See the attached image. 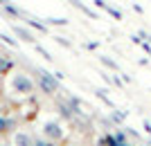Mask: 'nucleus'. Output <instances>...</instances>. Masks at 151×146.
Instances as JSON below:
<instances>
[{
	"label": "nucleus",
	"instance_id": "obj_1",
	"mask_svg": "<svg viewBox=\"0 0 151 146\" xmlns=\"http://www.w3.org/2000/svg\"><path fill=\"white\" fill-rule=\"evenodd\" d=\"M34 74H36V85L41 88V92H45V95H57L59 92V79L54 74L45 70H36V68H34Z\"/></svg>",
	"mask_w": 151,
	"mask_h": 146
},
{
	"label": "nucleus",
	"instance_id": "obj_2",
	"mask_svg": "<svg viewBox=\"0 0 151 146\" xmlns=\"http://www.w3.org/2000/svg\"><path fill=\"white\" fill-rule=\"evenodd\" d=\"M12 90L14 92H18V95H32L34 90H36V83H34V79H32L29 74H25V72H16V74L12 76Z\"/></svg>",
	"mask_w": 151,
	"mask_h": 146
},
{
	"label": "nucleus",
	"instance_id": "obj_3",
	"mask_svg": "<svg viewBox=\"0 0 151 146\" xmlns=\"http://www.w3.org/2000/svg\"><path fill=\"white\" fill-rule=\"evenodd\" d=\"M41 133H43V140L52 142V144H57V142H61L65 137V130H63V126L59 121H45Z\"/></svg>",
	"mask_w": 151,
	"mask_h": 146
},
{
	"label": "nucleus",
	"instance_id": "obj_4",
	"mask_svg": "<svg viewBox=\"0 0 151 146\" xmlns=\"http://www.w3.org/2000/svg\"><path fill=\"white\" fill-rule=\"evenodd\" d=\"M12 142H14V146H34L36 144V137L29 133V130H16L14 133V137H12Z\"/></svg>",
	"mask_w": 151,
	"mask_h": 146
},
{
	"label": "nucleus",
	"instance_id": "obj_5",
	"mask_svg": "<svg viewBox=\"0 0 151 146\" xmlns=\"http://www.w3.org/2000/svg\"><path fill=\"white\" fill-rule=\"evenodd\" d=\"M12 32L16 34V36H18L20 41H25V43H36L34 34H32L29 29H25V27H20V25H12Z\"/></svg>",
	"mask_w": 151,
	"mask_h": 146
},
{
	"label": "nucleus",
	"instance_id": "obj_6",
	"mask_svg": "<svg viewBox=\"0 0 151 146\" xmlns=\"http://www.w3.org/2000/svg\"><path fill=\"white\" fill-rule=\"evenodd\" d=\"M9 133H16V121L0 115V135H9Z\"/></svg>",
	"mask_w": 151,
	"mask_h": 146
},
{
	"label": "nucleus",
	"instance_id": "obj_7",
	"mask_svg": "<svg viewBox=\"0 0 151 146\" xmlns=\"http://www.w3.org/2000/svg\"><path fill=\"white\" fill-rule=\"evenodd\" d=\"M57 110H59V115H61L63 119H68V121H70V119H75V115H77L68 101H57Z\"/></svg>",
	"mask_w": 151,
	"mask_h": 146
},
{
	"label": "nucleus",
	"instance_id": "obj_8",
	"mask_svg": "<svg viewBox=\"0 0 151 146\" xmlns=\"http://www.w3.org/2000/svg\"><path fill=\"white\" fill-rule=\"evenodd\" d=\"M0 7H2V11H5V14H9L12 18H20V16H23V11H20L18 7H14L12 2H9V0H0Z\"/></svg>",
	"mask_w": 151,
	"mask_h": 146
},
{
	"label": "nucleus",
	"instance_id": "obj_9",
	"mask_svg": "<svg viewBox=\"0 0 151 146\" xmlns=\"http://www.w3.org/2000/svg\"><path fill=\"white\" fill-rule=\"evenodd\" d=\"M14 68V61L9 56H0V74H7V72Z\"/></svg>",
	"mask_w": 151,
	"mask_h": 146
},
{
	"label": "nucleus",
	"instance_id": "obj_10",
	"mask_svg": "<svg viewBox=\"0 0 151 146\" xmlns=\"http://www.w3.org/2000/svg\"><path fill=\"white\" fill-rule=\"evenodd\" d=\"M25 23H27V25H32L34 29H38V32H47V25H43V23H36L34 18H27Z\"/></svg>",
	"mask_w": 151,
	"mask_h": 146
},
{
	"label": "nucleus",
	"instance_id": "obj_11",
	"mask_svg": "<svg viewBox=\"0 0 151 146\" xmlns=\"http://www.w3.org/2000/svg\"><path fill=\"white\" fill-rule=\"evenodd\" d=\"M99 61L104 65H108V68H111V70H117V63H115V61H111V58L108 56H99Z\"/></svg>",
	"mask_w": 151,
	"mask_h": 146
},
{
	"label": "nucleus",
	"instance_id": "obj_12",
	"mask_svg": "<svg viewBox=\"0 0 151 146\" xmlns=\"http://www.w3.org/2000/svg\"><path fill=\"white\" fill-rule=\"evenodd\" d=\"M0 41H2V43H7V45H12V47H16V41H14V38H9L7 34H0Z\"/></svg>",
	"mask_w": 151,
	"mask_h": 146
},
{
	"label": "nucleus",
	"instance_id": "obj_13",
	"mask_svg": "<svg viewBox=\"0 0 151 146\" xmlns=\"http://www.w3.org/2000/svg\"><path fill=\"white\" fill-rule=\"evenodd\" d=\"M65 18H47V25H65Z\"/></svg>",
	"mask_w": 151,
	"mask_h": 146
},
{
	"label": "nucleus",
	"instance_id": "obj_14",
	"mask_svg": "<svg viewBox=\"0 0 151 146\" xmlns=\"http://www.w3.org/2000/svg\"><path fill=\"white\" fill-rule=\"evenodd\" d=\"M57 38V43L59 45H65V47H72V43H70V41H65V38H61V36H54Z\"/></svg>",
	"mask_w": 151,
	"mask_h": 146
},
{
	"label": "nucleus",
	"instance_id": "obj_15",
	"mask_svg": "<svg viewBox=\"0 0 151 146\" xmlns=\"http://www.w3.org/2000/svg\"><path fill=\"white\" fill-rule=\"evenodd\" d=\"M34 146H57V144H52V142H47V140H36Z\"/></svg>",
	"mask_w": 151,
	"mask_h": 146
},
{
	"label": "nucleus",
	"instance_id": "obj_16",
	"mask_svg": "<svg viewBox=\"0 0 151 146\" xmlns=\"http://www.w3.org/2000/svg\"><path fill=\"white\" fill-rule=\"evenodd\" d=\"M113 121H120V124H122V121H124V115H117V113H113Z\"/></svg>",
	"mask_w": 151,
	"mask_h": 146
}]
</instances>
